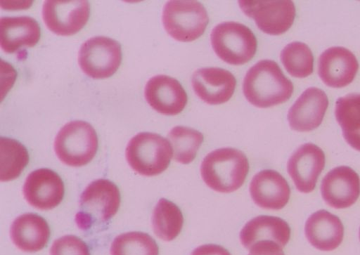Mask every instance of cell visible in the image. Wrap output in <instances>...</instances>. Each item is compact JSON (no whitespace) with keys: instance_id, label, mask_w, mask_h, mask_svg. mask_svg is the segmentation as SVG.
Wrapping results in <instances>:
<instances>
[{"instance_id":"cell-1","label":"cell","mask_w":360,"mask_h":255,"mask_svg":"<svg viewBox=\"0 0 360 255\" xmlns=\"http://www.w3.org/2000/svg\"><path fill=\"white\" fill-rule=\"evenodd\" d=\"M243 91L252 105L266 108L288 100L292 94L293 84L275 61L262 60L247 72Z\"/></svg>"},{"instance_id":"cell-2","label":"cell","mask_w":360,"mask_h":255,"mask_svg":"<svg viewBox=\"0 0 360 255\" xmlns=\"http://www.w3.org/2000/svg\"><path fill=\"white\" fill-rule=\"evenodd\" d=\"M249 171L246 155L233 148H222L208 153L200 165L205 184L214 191L228 193L240 188Z\"/></svg>"},{"instance_id":"cell-3","label":"cell","mask_w":360,"mask_h":255,"mask_svg":"<svg viewBox=\"0 0 360 255\" xmlns=\"http://www.w3.org/2000/svg\"><path fill=\"white\" fill-rule=\"evenodd\" d=\"M120 204V191L114 183L107 179L94 181L80 196L75 223L82 230L105 223L115 216Z\"/></svg>"},{"instance_id":"cell-4","label":"cell","mask_w":360,"mask_h":255,"mask_svg":"<svg viewBox=\"0 0 360 255\" xmlns=\"http://www.w3.org/2000/svg\"><path fill=\"white\" fill-rule=\"evenodd\" d=\"M126 159L131 168L140 175L153 176L165 171L173 155L168 139L150 132H141L128 143Z\"/></svg>"},{"instance_id":"cell-5","label":"cell","mask_w":360,"mask_h":255,"mask_svg":"<svg viewBox=\"0 0 360 255\" xmlns=\"http://www.w3.org/2000/svg\"><path fill=\"white\" fill-rule=\"evenodd\" d=\"M95 129L86 122L75 120L65 124L54 140L58 159L70 166H82L90 162L98 150Z\"/></svg>"},{"instance_id":"cell-6","label":"cell","mask_w":360,"mask_h":255,"mask_svg":"<svg viewBox=\"0 0 360 255\" xmlns=\"http://www.w3.org/2000/svg\"><path fill=\"white\" fill-rule=\"evenodd\" d=\"M210 41L217 55L235 65L251 60L257 46V39L250 29L236 22H224L216 25L212 30Z\"/></svg>"},{"instance_id":"cell-7","label":"cell","mask_w":360,"mask_h":255,"mask_svg":"<svg viewBox=\"0 0 360 255\" xmlns=\"http://www.w3.org/2000/svg\"><path fill=\"white\" fill-rule=\"evenodd\" d=\"M209 22L205 8L196 1H169L164 6L162 23L179 41H192L205 32Z\"/></svg>"},{"instance_id":"cell-8","label":"cell","mask_w":360,"mask_h":255,"mask_svg":"<svg viewBox=\"0 0 360 255\" xmlns=\"http://www.w3.org/2000/svg\"><path fill=\"white\" fill-rule=\"evenodd\" d=\"M121 60L120 44L106 37L89 39L82 44L79 51L78 62L82 70L94 79L112 76L120 67Z\"/></svg>"},{"instance_id":"cell-9","label":"cell","mask_w":360,"mask_h":255,"mask_svg":"<svg viewBox=\"0 0 360 255\" xmlns=\"http://www.w3.org/2000/svg\"><path fill=\"white\" fill-rule=\"evenodd\" d=\"M243 13L252 18L258 28L266 34L279 35L292 25L295 7L292 1H239Z\"/></svg>"},{"instance_id":"cell-10","label":"cell","mask_w":360,"mask_h":255,"mask_svg":"<svg viewBox=\"0 0 360 255\" xmlns=\"http://www.w3.org/2000/svg\"><path fill=\"white\" fill-rule=\"evenodd\" d=\"M90 5L84 0H49L44 3L42 17L53 33L72 35L79 32L88 21Z\"/></svg>"},{"instance_id":"cell-11","label":"cell","mask_w":360,"mask_h":255,"mask_svg":"<svg viewBox=\"0 0 360 255\" xmlns=\"http://www.w3.org/2000/svg\"><path fill=\"white\" fill-rule=\"evenodd\" d=\"M326 163L323 151L307 143L300 146L290 156L287 171L296 189L303 193L313 191Z\"/></svg>"},{"instance_id":"cell-12","label":"cell","mask_w":360,"mask_h":255,"mask_svg":"<svg viewBox=\"0 0 360 255\" xmlns=\"http://www.w3.org/2000/svg\"><path fill=\"white\" fill-rule=\"evenodd\" d=\"M321 193L323 200L335 209H345L353 205L360 195V178L347 166L329 171L322 179Z\"/></svg>"},{"instance_id":"cell-13","label":"cell","mask_w":360,"mask_h":255,"mask_svg":"<svg viewBox=\"0 0 360 255\" xmlns=\"http://www.w3.org/2000/svg\"><path fill=\"white\" fill-rule=\"evenodd\" d=\"M64 184L60 177L49 169L32 171L23 185V195L27 202L40 210H49L63 200Z\"/></svg>"},{"instance_id":"cell-14","label":"cell","mask_w":360,"mask_h":255,"mask_svg":"<svg viewBox=\"0 0 360 255\" xmlns=\"http://www.w3.org/2000/svg\"><path fill=\"white\" fill-rule=\"evenodd\" d=\"M191 83L194 92L202 100L210 105H219L231 98L236 80L226 70L205 67L193 73Z\"/></svg>"},{"instance_id":"cell-15","label":"cell","mask_w":360,"mask_h":255,"mask_svg":"<svg viewBox=\"0 0 360 255\" xmlns=\"http://www.w3.org/2000/svg\"><path fill=\"white\" fill-rule=\"evenodd\" d=\"M290 237V228L281 218L261 215L248 221L240 233L241 244L247 249L263 244L283 249Z\"/></svg>"},{"instance_id":"cell-16","label":"cell","mask_w":360,"mask_h":255,"mask_svg":"<svg viewBox=\"0 0 360 255\" xmlns=\"http://www.w3.org/2000/svg\"><path fill=\"white\" fill-rule=\"evenodd\" d=\"M144 95L155 111L165 115L180 113L188 100L187 94L179 81L162 74L153 77L148 81Z\"/></svg>"},{"instance_id":"cell-17","label":"cell","mask_w":360,"mask_h":255,"mask_svg":"<svg viewBox=\"0 0 360 255\" xmlns=\"http://www.w3.org/2000/svg\"><path fill=\"white\" fill-rule=\"evenodd\" d=\"M358 69L359 63L355 55L344 47H330L319 58V75L330 87L346 86L353 81Z\"/></svg>"},{"instance_id":"cell-18","label":"cell","mask_w":360,"mask_h":255,"mask_svg":"<svg viewBox=\"0 0 360 255\" xmlns=\"http://www.w3.org/2000/svg\"><path fill=\"white\" fill-rule=\"evenodd\" d=\"M328 106V99L323 90L307 89L288 110L290 128L300 132L316 129L322 123Z\"/></svg>"},{"instance_id":"cell-19","label":"cell","mask_w":360,"mask_h":255,"mask_svg":"<svg viewBox=\"0 0 360 255\" xmlns=\"http://www.w3.org/2000/svg\"><path fill=\"white\" fill-rule=\"evenodd\" d=\"M249 190L253 202L265 209H283L290 196L287 181L273 169H264L257 173L252 178Z\"/></svg>"},{"instance_id":"cell-20","label":"cell","mask_w":360,"mask_h":255,"mask_svg":"<svg viewBox=\"0 0 360 255\" xmlns=\"http://www.w3.org/2000/svg\"><path fill=\"white\" fill-rule=\"evenodd\" d=\"M304 233L309 242L316 249L332 251L339 247L343 240L344 226L339 217L321 209L308 218Z\"/></svg>"},{"instance_id":"cell-21","label":"cell","mask_w":360,"mask_h":255,"mask_svg":"<svg viewBox=\"0 0 360 255\" xmlns=\"http://www.w3.org/2000/svg\"><path fill=\"white\" fill-rule=\"evenodd\" d=\"M10 235L12 242L19 249L36 252L47 244L50 229L44 218L36 214L26 213L13 221Z\"/></svg>"},{"instance_id":"cell-22","label":"cell","mask_w":360,"mask_h":255,"mask_svg":"<svg viewBox=\"0 0 360 255\" xmlns=\"http://www.w3.org/2000/svg\"><path fill=\"white\" fill-rule=\"evenodd\" d=\"M37 22L29 16L4 17L0 20V45L6 53L34 46L40 39Z\"/></svg>"},{"instance_id":"cell-23","label":"cell","mask_w":360,"mask_h":255,"mask_svg":"<svg viewBox=\"0 0 360 255\" xmlns=\"http://www.w3.org/2000/svg\"><path fill=\"white\" fill-rule=\"evenodd\" d=\"M335 115L347 143L360 152V94L351 93L339 98Z\"/></svg>"},{"instance_id":"cell-24","label":"cell","mask_w":360,"mask_h":255,"mask_svg":"<svg viewBox=\"0 0 360 255\" xmlns=\"http://www.w3.org/2000/svg\"><path fill=\"white\" fill-rule=\"evenodd\" d=\"M183 224L184 217L179 207L167 199L159 200L152 215L155 235L164 241H172L179 235Z\"/></svg>"},{"instance_id":"cell-25","label":"cell","mask_w":360,"mask_h":255,"mask_svg":"<svg viewBox=\"0 0 360 255\" xmlns=\"http://www.w3.org/2000/svg\"><path fill=\"white\" fill-rule=\"evenodd\" d=\"M0 180L9 181L18 178L29 162L25 147L9 138H0Z\"/></svg>"},{"instance_id":"cell-26","label":"cell","mask_w":360,"mask_h":255,"mask_svg":"<svg viewBox=\"0 0 360 255\" xmlns=\"http://www.w3.org/2000/svg\"><path fill=\"white\" fill-rule=\"evenodd\" d=\"M201 132L184 126L172 128L167 135L173 151L174 159L181 164H189L195 159L203 142Z\"/></svg>"},{"instance_id":"cell-27","label":"cell","mask_w":360,"mask_h":255,"mask_svg":"<svg viewBox=\"0 0 360 255\" xmlns=\"http://www.w3.org/2000/svg\"><path fill=\"white\" fill-rule=\"evenodd\" d=\"M155 240L143 232H128L117 236L110 247V255H158Z\"/></svg>"},{"instance_id":"cell-28","label":"cell","mask_w":360,"mask_h":255,"mask_svg":"<svg viewBox=\"0 0 360 255\" xmlns=\"http://www.w3.org/2000/svg\"><path fill=\"white\" fill-rule=\"evenodd\" d=\"M281 60L292 77L304 78L313 72L314 56L309 47L300 41L286 45L281 52Z\"/></svg>"},{"instance_id":"cell-29","label":"cell","mask_w":360,"mask_h":255,"mask_svg":"<svg viewBox=\"0 0 360 255\" xmlns=\"http://www.w3.org/2000/svg\"><path fill=\"white\" fill-rule=\"evenodd\" d=\"M50 255H91L87 244L80 238L64 235L56 240L50 249Z\"/></svg>"},{"instance_id":"cell-30","label":"cell","mask_w":360,"mask_h":255,"mask_svg":"<svg viewBox=\"0 0 360 255\" xmlns=\"http://www.w3.org/2000/svg\"><path fill=\"white\" fill-rule=\"evenodd\" d=\"M191 255H231L229 251L223 247L214 244H202L196 247Z\"/></svg>"},{"instance_id":"cell-31","label":"cell","mask_w":360,"mask_h":255,"mask_svg":"<svg viewBox=\"0 0 360 255\" xmlns=\"http://www.w3.org/2000/svg\"><path fill=\"white\" fill-rule=\"evenodd\" d=\"M249 251L248 255H285L283 249L271 244L257 245Z\"/></svg>"},{"instance_id":"cell-32","label":"cell","mask_w":360,"mask_h":255,"mask_svg":"<svg viewBox=\"0 0 360 255\" xmlns=\"http://www.w3.org/2000/svg\"><path fill=\"white\" fill-rule=\"evenodd\" d=\"M359 239H360V228H359Z\"/></svg>"}]
</instances>
